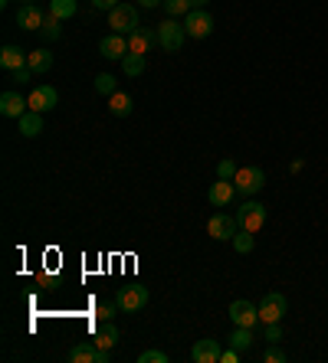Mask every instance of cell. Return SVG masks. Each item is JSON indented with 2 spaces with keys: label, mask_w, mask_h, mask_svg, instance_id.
<instances>
[{
  "label": "cell",
  "mask_w": 328,
  "mask_h": 363,
  "mask_svg": "<svg viewBox=\"0 0 328 363\" xmlns=\"http://www.w3.org/2000/svg\"><path fill=\"white\" fill-rule=\"evenodd\" d=\"M43 20H46V13L40 10V3H23L20 10H17V26L20 30H43Z\"/></svg>",
  "instance_id": "4fadbf2b"
},
{
  "label": "cell",
  "mask_w": 328,
  "mask_h": 363,
  "mask_svg": "<svg viewBox=\"0 0 328 363\" xmlns=\"http://www.w3.org/2000/svg\"><path fill=\"white\" fill-rule=\"evenodd\" d=\"M285 298L279 295V291H269V295H262L260 301V320L262 324H273V320H283L285 318Z\"/></svg>",
  "instance_id": "9c48e42d"
},
{
  "label": "cell",
  "mask_w": 328,
  "mask_h": 363,
  "mask_svg": "<svg viewBox=\"0 0 328 363\" xmlns=\"http://www.w3.org/2000/svg\"><path fill=\"white\" fill-rule=\"evenodd\" d=\"M92 341H96V347L112 350V347L119 343V327H115L112 320H102V327H96V334H92Z\"/></svg>",
  "instance_id": "ac0fdd59"
},
{
  "label": "cell",
  "mask_w": 328,
  "mask_h": 363,
  "mask_svg": "<svg viewBox=\"0 0 328 363\" xmlns=\"http://www.w3.org/2000/svg\"><path fill=\"white\" fill-rule=\"evenodd\" d=\"M151 46H158V30L151 26H138L135 33H128V53H151Z\"/></svg>",
  "instance_id": "7c38bea8"
},
{
  "label": "cell",
  "mask_w": 328,
  "mask_h": 363,
  "mask_svg": "<svg viewBox=\"0 0 328 363\" xmlns=\"http://www.w3.org/2000/svg\"><path fill=\"white\" fill-rule=\"evenodd\" d=\"M27 102H30V111L46 115V111H53V108L59 105V92H56L53 86H36L30 95H27Z\"/></svg>",
  "instance_id": "30bf717a"
},
{
  "label": "cell",
  "mask_w": 328,
  "mask_h": 363,
  "mask_svg": "<svg viewBox=\"0 0 328 363\" xmlns=\"http://www.w3.org/2000/svg\"><path fill=\"white\" fill-rule=\"evenodd\" d=\"M171 357L164 350H144V353H138V363H167Z\"/></svg>",
  "instance_id": "d6a6232c"
},
{
  "label": "cell",
  "mask_w": 328,
  "mask_h": 363,
  "mask_svg": "<svg viewBox=\"0 0 328 363\" xmlns=\"http://www.w3.org/2000/svg\"><path fill=\"white\" fill-rule=\"evenodd\" d=\"M148 298H151V291L144 288V285H125V288H119V295H115V301H119V308L125 311V314L142 311L144 304H148Z\"/></svg>",
  "instance_id": "3957f363"
},
{
  "label": "cell",
  "mask_w": 328,
  "mask_h": 363,
  "mask_svg": "<svg viewBox=\"0 0 328 363\" xmlns=\"http://www.w3.org/2000/svg\"><path fill=\"white\" fill-rule=\"evenodd\" d=\"M233 183H237V193L253 196V193H260L262 187H266V173H262L260 167H240L237 177H233Z\"/></svg>",
  "instance_id": "5b68a950"
},
{
  "label": "cell",
  "mask_w": 328,
  "mask_h": 363,
  "mask_svg": "<svg viewBox=\"0 0 328 363\" xmlns=\"http://www.w3.org/2000/svg\"><path fill=\"white\" fill-rule=\"evenodd\" d=\"M0 3H7V0H0Z\"/></svg>",
  "instance_id": "ab89813d"
},
{
  "label": "cell",
  "mask_w": 328,
  "mask_h": 363,
  "mask_svg": "<svg viewBox=\"0 0 328 363\" xmlns=\"http://www.w3.org/2000/svg\"><path fill=\"white\" fill-rule=\"evenodd\" d=\"M237 360H240V350H237V347H230V350L220 353V363H237Z\"/></svg>",
  "instance_id": "8d00e7d4"
},
{
  "label": "cell",
  "mask_w": 328,
  "mask_h": 363,
  "mask_svg": "<svg viewBox=\"0 0 328 363\" xmlns=\"http://www.w3.org/2000/svg\"><path fill=\"white\" fill-rule=\"evenodd\" d=\"M253 235H256V233H250V229H237V235H233L230 242H233V249H237L240 256H250V252H253V242H256Z\"/></svg>",
  "instance_id": "603a6c76"
},
{
  "label": "cell",
  "mask_w": 328,
  "mask_h": 363,
  "mask_svg": "<svg viewBox=\"0 0 328 363\" xmlns=\"http://www.w3.org/2000/svg\"><path fill=\"white\" fill-rule=\"evenodd\" d=\"M233 196H237V183L233 180H220L217 177V183H210V190H207L210 206H230Z\"/></svg>",
  "instance_id": "9a60e30c"
},
{
  "label": "cell",
  "mask_w": 328,
  "mask_h": 363,
  "mask_svg": "<svg viewBox=\"0 0 328 363\" xmlns=\"http://www.w3.org/2000/svg\"><path fill=\"white\" fill-rule=\"evenodd\" d=\"M237 223H240V229L260 233L262 226H266V206L256 203V200H246V203L237 210Z\"/></svg>",
  "instance_id": "277c9868"
},
{
  "label": "cell",
  "mask_w": 328,
  "mask_h": 363,
  "mask_svg": "<svg viewBox=\"0 0 328 363\" xmlns=\"http://www.w3.org/2000/svg\"><path fill=\"white\" fill-rule=\"evenodd\" d=\"M121 69H125V75H142L144 72V56L142 53H128L125 59H121Z\"/></svg>",
  "instance_id": "4316f807"
},
{
  "label": "cell",
  "mask_w": 328,
  "mask_h": 363,
  "mask_svg": "<svg viewBox=\"0 0 328 363\" xmlns=\"http://www.w3.org/2000/svg\"><path fill=\"white\" fill-rule=\"evenodd\" d=\"M131 108H135L131 95H125V92H115V95H109V111H112L115 118H128Z\"/></svg>",
  "instance_id": "7402d4cb"
},
{
  "label": "cell",
  "mask_w": 328,
  "mask_h": 363,
  "mask_svg": "<svg viewBox=\"0 0 328 363\" xmlns=\"http://www.w3.org/2000/svg\"><path fill=\"white\" fill-rule=\"evenodd\" d=\"M119 3H121V0H92V7H96V10H105V13L115 10Z\"/></svg>",
  "instance_id": "e575fe53"
},
{
  "label": "cell",
  "mask_w": 328,
  "mask_h": 363,
  "mask_svg": "<svg viewBox=\"0 0 328 363\" xmlns=\"http://www.w3.org/2000/svg\"><path fill=\"white\" fill-rule=\"evenodd\" d=\"M20 121V134L23 138H36L40 131H43V115L40 111H27L23 118H17Z\"/></svg>",
  "instance_id": "ffe728a7"
},
{
  "label": "cell",
  "mask_w": 328,
  "mask_h": 363,
  "mask_svg": "<svg viewBox=\"0 0 328 363\" xmlns=\"http://www.w3.org/2000/svg\"><path fill=\"white\" fill-rule=\"evenodd\" d=\"M98 53L105 56V59H125V56H128V36H121V33L102 36V40H98Z\"/></svg>",
  "instance_id": "8fae6325"
},
{
  "label": "cell",
  "mask_w": 328,
  "mask_h": 363,
  "mask_svg": "<svg viewBox=\"0 0 328 363\" xmlns=\"http://www.w3.org/2000/svg\"><path fill=\"white\" fill-rule=\"evenodd\" d=\"M191 3H194V10H207L210 0H191Z\"/></svg>",
  "instance_id": "f35d334b"
},
{
  "label": "cell",
  "mask_w": 328,
  "mask_h": 363,
  "mask_svg": "<svg viewBox=\"0 0 328 363\" xmlns=\"http://www.w3.org/2000/svg\"><path fill=\"white\" fill-rule=\"evenodd\" d=\"M161 7H164V10H167V17H174V20H177V17L184 20L187 13L194 10V3H191V0H164Z\"/></svg>",
  "instance_id": "cb8c5ba5"
},
{
  "label": "cell",
  "mask_w": 328,
  "mask_h": 363,
  "mask_svg": "<svg viewBox=\"0 0 328 363\" xmlns=\"http://www.w3.org/2000/svg\"><path fill=\"white\" fill-rule=\"evenodd\" d=\"M262 360H266V363H285V350L279 347V343H269L266 353H262Z\"/></svg>",
  "instance_id": "1f68e13d"
},
{
  "label": "cell",
  "mask_w": 328,
  "mask_h": 363,
  "mask_svg": "<svg viewBox=\"0 0 328 363\" xmlns=\"http://www.w3.org/2000/svg\"><path fill=\"white\" fill-rule=\"evenodd\" d=\"M184 40H187L184 23H177L174 17H171V20H164L161 26H158V46H161L164 53H181Z\"/></svg>",
  "instance_id": "6da1fadb"
},
{
  "label": "cell",
  "mask_w": 328,
  "mask_h": 363,
  "mask_svg": "<svg viewBox=\"0 0 328 363\" xmlns=\"http://www.w3.org/2000/svg\"><path fill=\"white\" fill-rule=\"evenodd\" d=\"M46 36V40H59L63 36V20L56 17V13H46V20H43V30H40Z\"/></svg>",
  "instance_id": "484cf974"
},
{
  "label": "cell",
  "mask_w": 328,
  "mask_h": 363,
  "mask_svg": "<svg viewBox=\"0 0 328 363\" xmlns=\"http://www.w3.org/2000/svg\"><path fill=\"white\" fill-rule=\"evenodd\" d=\"M10 75H13V82H20V86H23V82H30L33 69H30V65H23V69H17V72H10Z\"/></svg>",
  "instance_id": "d590c367"
},
{
  "label": "cell",
  "mask_w": 328,
  "mask_h": 363,
  "mask_svg": "<svg viewBox=\"0 0 328 363\" xmlns=\"http://www.w3.org/2000/svg\"><path fill=\"white\" fill-rule=\"evenodd\" d=\"M250 343H253V327H237L230 334V347H237V350H246Z\"/></svg>",
  "instance_id": "83f0119b"
},
{
  "label": "cell",
  "mask_w": 328,
  "mask_h": 363,
  "mask_svg": "<svg viewBox=\"0 0 328 363\" xmlns=\"http://www.w3.org/2000/svg\"><path fill=\"white\" fill-rule=\"evenodd\" d=\"M119 82H115V75H109V72H98L96 75V92L98 95H115V92H119Z\"/></svg>",
  "instance_id": "f1b7e54d"
},
{
  "label": "cell",
  "mask_w": 328,
  "mask_h": 363,
  "mask_svg": "<svg viewBox=\"0 0 328 363\" xmlns=\"http://www.w3.org/2000/svg\"><path fill=\"white\" fill-rule=\"evenodd\" d=\"M27 59H30V53H23L20 46H3V49H0V69H7V72L23 69Z\"/></svg>",
  "instance_id": "e0dca14e"
},
{
  "label": "cell",
  "mask_w": 328,
  "mask_h": 363,
  "mask_svg": "<svg viewBox=\"0 0 328 363\" xmlns=\"http://www.w3.org/2000/svg\"><path fill=\"white\" fill-rule=\"evenodd\" d=\"M69 363H98V347L96 341H82L69 350Z\"/></svg>",
  "instance_id": "d6986e66"
},
{
  "label": "cell",
  "mask_w": 328,
  "mask_h": 363,
  "mask_svg": "<svg viewBox=\"0 0 328 363\" xmlns=\"http://www.w3.org/2000/svg\"><path fill=\"white\" fill-rule=\"evenodd\" d=\"M237 229H240V223H237V213L230 216V213H214L207 219V235L210 239H233L237 235Z\"/></svg>",
  "instance_id": "8992f818"
},
{
  "label": "cell",
  "mask_w": 328,
  "mask_h": 363,
  "mask_svg": "<svg viewBox=\"0 0 328 363\" xmlns=\"http://www.w3.org/2000/svg\"><path fill=\"white\" fill-rule=\"evenodd\" d=\"M220 341H210V337H204V341L194 343V350H191V360L194 363H220Z\"/></svg>",
  "instance_id": "2e32d148"
},
{
  "label": "cell",
  "mask_w": 328,
  "mask_h": 363,
  "mask_svg": "<svg viewBox=\"0 0 328 363\" xmlns=\"http://www.w3.org/2000/svg\"><path fill=\"white\" fill-rule=\"evenodd\" d=\"M230 320L237 324V327H256V320H260V308L253 304V301H230Z\"/></svg>",
  "instance_id": "ba28073f"
},
{
  "label": "cell",
  "mask_w": 328,
  "mask_h": 363,
  "mask_svg": "<svg viewBox=\"0 0 328 363\" xmlns=\"http://www.w3.org/2000/svg\"><path fill=\"white\" fill-rule=\"evenodd\" d=\"M109 26H112V33L128 36V33L138 30V10L131 3H119L115 10H109Z\"/></svg>",
  "instance_id": "7a4b0ae2"
},
{
  "label": "cell",
  "mask_w": 328,
  "mask_h": 363,
  "mask_svg": "<svg viewBox=\"0 0 328 363\" xmlns=\"http://www.w3.org/2000/svg\"><path fill=\"white\" fill-rule=\"evenodd\" d=\"M138 3H142L144 10H154V7H161L164 0H138Z\"/></svg>",
  "instance_id": "74e56055"
},
{
  "label": "cell",
  "mask_w": 328,
  "mask_h": 363,
  "mask_svg": "<svg viewBox=\"0 0 328 363\" xmlns=\"http://www.w3.org/2000/svg\"><path fill=\"white\" fill-rule=\"evenodd\" d=\"M27 111H30V102L20 92H3L0 95V115L3 118H23Z\"/></svg>",
  "instance_id": "5bb4252c"
},
{
  "label": "cell",
  "mask_w": 328,
  "mask_h": 363,
  "mask_svg": "<svg viewBox=\"0 0 328 363\" xmlns=\"http://www.w3.org/2000/svg\"><path fill=\"white\" fill-rule=\"evenodd\" d=\"M50 13H56L59 20L76 17V0H50Z\"/></svg>",
  "instance_id": "d4e9b609"
},
{
  "label": "cell",
  "mask_w": 328,
  "mask_h": 363,
  "mask_svg": "<svg viewBox=\"0 0 328 363\" xmlns=\"http://www.w3.org/2000/svg\"><path fill=\"white\" fill-rule=\"evenodd\" d=\"M237 171H240V167L233 164V157H223L217 164V177H220V180H233V177H237Z\"/></svg>",
  "instance_id": "f546056e"
},
{
  "label": "cell",
  "mask_w": 328,
  "mask_h": 363,
  "mask_svg": "<svg viewBox=\"0 0 328 363\" xmlns=\"http://www.w3.org/2000/svg\"><path fill=\"white\" fill-rule=\"evenodd\" d=\"M262 341H269V343H279V341H283V320H273V324H266V327H262Z\"/></svg>",
  "instance_id": "4dcf8cb0"
},
{
  "label": "cell",
  "mask_w": 328,
  "mask_h": 363,
  "mask_svg": "<svg viewBox=\"0 0 328 363\" xmlns=\"http://www.w3.org/2000/svg\"><path fill=\"white\" fill-rule=\"evenodd\" d=\"M27 65L33 69V75H43L53 69V53H46V49H33L30 59H27Z\"/></svg>",
  "instance_id": "44dd1931"
},
{
  "label": "cell",
  "mask_w": 328,
  "mask_h": 363,
  "mask_svg": "<svg viewBox=\"0 0 328 363\" xmlns=\"http://www.w3.org/2000/svg\"><path fill=\"white\" fill-rule=\"evenodd\" d=\"M115 311H121L119 301H105V304H98L96 308V314H98V320H112L115 318Z\"/></svg>",
  "instance_id": "836d02e7"
},
{
  "label": "cell",
  "mask_w": 328,
  "mask_h": 363,
  "mask_svg": "<svg viewBox=\"0 0 328 363\" xmlns=\"http://www.w3.org/2000/svg\"><path fill=\"white\" fill-rule=\"evenodd\" d=\"M184 30L191 40H207L210 33H214V17L207 10H191L184 17Z\"/></svg>",
  "instance_id": "52a82bcc"
}]
</instances>
